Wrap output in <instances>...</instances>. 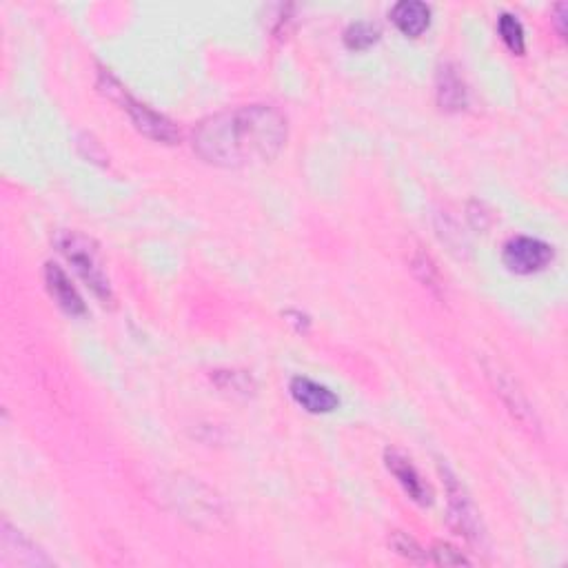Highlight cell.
Segmentation results:
<instances>
[{
	"label": "cell",
	"instance_id": "20",
	"mask_svg": "<svg viewBox=\"0 0 568 568\" xmlns=\"http://www.w3.org/2000/svg\"><path fill=\"white\" fill-rule=\"evenodd\" d=\"M555 25H557V32L564 38L566 36V5L560 3L555 7Z\"/></svg>",
	"mask_w": 568,
	"mask_h": 568
},
{
	"label": "cell",
	"instance_id": "15",
	"mask_svg": "<svg viewBox=\"0 0 568 568\" xmlns=\"http://www.w3.org/2000/svg\"><path fill=\"white\" fill-rule=\"evenodd\" d=\"M411 269H413V276L420 280L424 289H429L433 296H442V291H444L442 276H440V269L435 267V262L431 260V256H426L424 251H415L411 258Z\"/></svg>",
	"mask_w": 568,
	"mask_h": 568
},
{
	"label": "cell",
	"instance_id": "1",
	"mask_svg": "<svg viewBox=\"0 0 568 568\" xmlns=\"http://www.w3.org/2000/svg\"><path fill=\"white\" fill-rule=\"evenodd\" d=\"M287 134L289 125L280 109L242 105L202 120L194 131V151L222 169L256 167L280 154Z\"/></svg>",
	"mask_w": 568,
	"mask_h": 568
},
{
	"label": "cell",
	"instance_id": "4",
	"mask_svg": "<svg viewBox=\"0 0 568 568\" xmlns=\"http://www.w3.org/2000/svg\"><path fill=\"white\" fill-rule=\"evenodd\" d=\"M440 475L444 482L446 506H449V526L455 535L464 537L471 546H480L482 549L486 542V531L480 511L475 509L471 495L466 493L464 484L458 480V475H455L446 464H440Z\"/></svg>",
	"mask_w": 568,
	"mask_h": 568
},
{
	"label": "cell",
	"instance_id": "13",
	"mask_svg": "<svg viewBox=\"0 0 568 568\" xmlns=\"http://www.w3.org/2000/svg\"><path fill=\"white\" fill-rule=\"evenodd\" d=\"M3 560L14 566H40L49 564L47 557L40 553L36 546L27 540V537L14 531L12 526L3 522Z\"/></svg>",
	"mask_w": 568,
	"mask_h": 568
},
{
	"label": "cell",
	"instance_id": "3",
	"mask_svg": "<svg viewBox=\"0 0 568 568\" xmlns=\"http://www.w3.org/2000/svg\"><path fill=\"white\" fill-rule=\"evenodd\" d=\"M100 89L105 91L109 98L118 100L123 109H127V114L131 118V123L140 131V134H145L147 138L162 142V145H176L180 140V131L178 127L171 123L167 116L158 114V111L149 109L147 105H140L138 100L131 98L125 87L118 83V80L109 74V71H100Z\"/></svg>",
	"mask_w": 568,
	"mask_h": 568
},
{
	"label": "cell",
	"instance_id": "18",
	"mask_svg": "<svg viewBox=\"0 0 568 568\" xmlns=\"http://www.w3.org/2000/svg\"><path fill=\"white\" fill-rule=\"evenodd\" d=\"M389 544H391V549L398 553L400 557H404V560L411 562V564H426V562H431V557L426 555V551L422 549V546L413 540L411 535L407 533H402V531H395L391 537H389Z\"/></svg>",
	"mask_w": 568,
	"mask_h": 568
},
{
	"label": "cell",
	"instance_id": "19",
	"mask_svg": "<svg viewBox=\"0 0 568 568\" xmlns=\"http://www.w3.org/2000/svg\"><path fill=\"white\" fill-rule=\"evenodd\" d=\"M431 562L438 566H469L471 560L462 551L455 549L451 544L438 542L431 551Z\"/></svg>",
	"mask_w": 568,
	"mask_h": 568
},
{
	"label": "cell",
	"instance_id": "6",
	"mask_svg": "<svg viewBox=\"0 0 568 568\" xmlns=\"http://www.w3.org/2000/svg\"><path fill=\"white\" fill-rule=\"evenodd\" d=\"M169 500L176 504V509L182 513V517H187L194 524H202V520H209L216 526L225 513H222V504L218 500L216 493H211L202 484H180L174 480V489L169 491Z\"/></svg>",
	"mask_w": 568,
	"mask_h": 568
},
{
	"label": "cell",
	"instance_id": "16",
	"mask_svg": "<svg viewBox=\"0 0 568 568\" xmlns=\"http://www.w3.org/2000/svg\"><path fill=\"white\" fill-rule=\"evenodd\" d=\"M380 29L378 25L369 23V20H355L347 29H344V45L353 52H362V49H369L371 45L378 43Z\"/></svg>",
	"mask_w": 568,
	"mask_h": 568
},
{
	"label": "cell",
	"instance_id": "17",
	"mask_svg": "<svg viewBox=\"0 0 568 568\" xmlns=\"http://www.w3.org/2000/svg\"><path fill=\"white\" fill-rule=\"evenodd\" d=\"M497 32H500L506 47H509L513 54H524V27L515 14L504 12L497 18Z\"/></svg>",
	"mask_w": 568,
	"mask_h": 568
},
{
	"label": "cell",
	"instance_id": "7",
	"mask_svg": "<svg viewBox=\"0 0 568 568\" xmlns=\"http://www.w3.org/2000/svg\"><path fill=\"white\" fill-rule=\"evenodd\" d=\"M502 260L509 271L520 273V276H531V273H537L551 265L553 247L540 238L517 236L504 245Z\"/></svg>",
	"mask_w": 568,
	"mask_h": 568
},
{
	"label": "cell",
	"instance_id": "14",
	"mask_svg": "<svg viewBox=\"0 0 568 568\" xmlns=\"http://www.w3.org/2000/svg\"><path fill=\"white\" fill-rule=\"evenodd\" d=\"M211 380L222 393L231 395V398L247 400L256 393V382H253L251 375L245 371H216L211 375Z\"/></svg>",
	"mask_w": 568,
	"mask_h": 568
},
{
	"label": "cell",
	"instance_id": "2",
	"mask_svg": "<svg viewBox=\"0 0 568 568\" xmlns=\"http://www.w3.org/2000/svg\"><path fill=\"white\" fill-rule=\"evenodd\" d=\"M56 245L78 276L85 280L87 287L94 291V296L103 300V304H114V289H111L105 262L96 242L78 231H60L56 236Z\"/></svg>",
	"mask_w": 568,
	"mask_h": 568
},
{
	"label": "cell",
	"instance_id": "5",
	"mask_svg": "<svg viewBox=\"0 0 568 568\" xmlns=\"http://www.w3.org/2000/svg\"><path fill=\"white\" fill-rule=\"evenodd\" d=\"M484 371L486 378L493 384L495 393L500 395V400L504 402V407L509 409V413L513 415V420L520 424V429H524L526 433L531 435H540L542 433V422L537 418L535 407L529 400V395L524 393V389L520 387L513 375L506 371L500 362H484Z\"/></svg>",
	"mask_w": 568,
	"mask_h": 568
},
{
	"label": "cell",
	"instance_id": "12",
	"mask_svg": "<svg viewBox=\"0 0 568 568\" xmlns=\"http://www.w3.org/2000/svg\"><path fill=\"white\" fill-rule=\"evenodd\" d=\"M391 20L404 36L418 38L431 25V7L420 0H400L391 9Z\"/></svg>",
	"mask_w": 568,
	"mask_h": 568
},
{
	"label": "cell",
	"instance_id": "9",
	"mask_svg": "<svg viewBox=\"0 0 568 568\" xmlns=\"http://www.w3.org/2000/svg\"><path fill=\"white\" fill-rule=\"evenodd\" d=\"M291 398L296 400L304 411L309 413H331L340 407V398L324 384L296 375L289 384Z\"/></svg>",
	"mask_w": 568,
	"mask_h": 568
},
{
	"label": "cell",
	"instance_id": "21",
	"mask_svg": "<svg viewBox=\"0 0 568 568\" xmlns=\"http://www.w3.org/2000/svg\"><path fill=\"white\" fill-rule=\"evenodd\" d=\"M287 318H293L291 322H296L300 331L309 327V318L302 316V313H298V311H287Z\"/></svg>",
	"mask_w": 568,
	"mask_h": 568
},
{
	"label": "cell",
	"instance_id": "10",
	"mask_svg": "<svg viewBox=\"0 0 568 568\" xmlns=\"http://www.w3.org/2000/svg\"><path fill=\"white\" fill-rule=\"evenodd\" d=\"M45 282L60 309L69 313V316H85V300L80 298V293L76 291L74 284H71L67 273L58 265H54V262H47L45 265Z\"/></svg>",
	"mask_w": 568,
	"mask_h": 568
},
{
	"label": "cell",
	"instance_id": "8",
	"mask_svg": "<svg viewBox=\"0 0 568 568\" xmlns=\"http://www.w3.org/2000/svg\"><path fill=\"white\" fill-rule=\"evenodd\" d=\"M384 462H387V469L393 473V478L400 482L404 493H407L415 504L420 506L431 504L433 493L429 489V484L422 480L420 471L415 469L407 455L398 449H387L384 451Z\"/></svg>",
	"mask_w": 568,
	"mask_h": 568
},
{
	"label": "cell",
	"instance_id": "11",
	"mask_svg": "<svg viewBox=\"0 0 568 568\" xmlns=\"http://www.w3.org/2000/svg\"><path fill=\"white\" fill-rule=\"evenodd\" d=\"M435 98H438V105L446 111H462L466 103H469V91H466L458 67L444 63L438 69V76H435Z\"/></svg>",
	"mask_w": 568,
	"mask_h": 568
}]
</instances>
